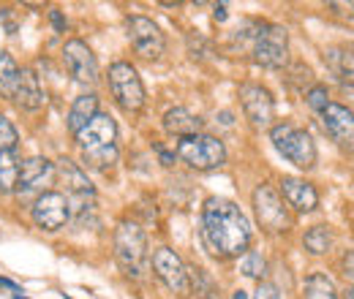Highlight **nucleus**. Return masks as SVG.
<instances>
[{"label": "nucleus", "mask_w": 354, "mask_h": 299, "mask_svg": "<svg viewBox=\"0 0 354 299\" xmlns=\"http://www.w3.org/2000/svg\"><path fill=\"white\" fill-rule=\"evenodd\" d=\"M109 90H112L115 104L123 112H139L147 101L145 98V85H142L136 68L126 60H118V63L109 66Z\"/></svg>", "instance_id": "6e6552de"}, {"label": "nucleus", "mask_w": 354, "mask_h": 299, "mask_svg": "<svg viewBox=\"0 0 354 299\" xmlns=\"http://www.w3.org/2000/svg\"><path fill=\"white\" fill-rule=\"evenodd\" d=\"M115 258L120 264V269L129 275V278H142L145 269H147V237L142 231L139 223L133 220H120L118 229H115Z\"/></svg>", "instance_id": "7ed1b4c3"}, {"label": "nucleus", "mask_w": 354, "mask_h": 299, "mask_svg": "<svg viewBox=\"0 0 354 299\" xmlns=\"http://www.w3.org/2000/svg\"><path fill=\"white\" fill-rule=\"evenodd\" d=\"M74 139L82 150L85 164L93 169H109L118 161V123L109 115L98 112Z\"/></svg>", "instance_id": "f03ea898"}, {"label": "nucleus", "mask_w": 354, "mask_h": 299, "mask_svg": "<svg viewBox=\"0 0 354 299\" xmlns=\"http://www.w3.org/2000/svg\"><path fill=\"white\" fill-rule=\"evenodd\" d=\"M49 19H52V25H55V30H57V33H63V30H66V25H68V22L63 19V14H60V11H49Z\"/></svg>", "instance_id": "7c9ffc66"}, {"label": "nucleus", "mask_w": 354, "mask_h": 299, "mask_svg": "<svg viewBox=\"0 0 354 299\" xmlns=\"http://www.w3.org/2000/svg\"><path fill=\"white\" fill-rule=\"evenodd\" d=\"M344 269H346L349 278H354V251H349V253L344 256Z\"/></svg>", "instance_id": "2f4dec72"}, {"label": "nucleus", "mask_w": 354, "mask_h": 299, "mask_svg": "<svg viewBox=\"0 0 354 299\" xmlns=\"http://www.w3.org/2000/svg\"><path fill=\"white\" fill-rule=\"evenodd\" d=\"M202 237L218 258L243 256L251 245V223L234 202L210 196L202 207Z\"/></svg>", "instance_id": "f257e3e1"}, {"label": "nucleus", "mask_w": 354, "mask_h": 299, "mask_svg": "<svg viewBox=\"0 0 354 299\" xmlns=\"http://www.w3.org/2000/svg\"><path fill=\"white\" fill-rule=\"evenodd\" d=\"M270 139L275 144V150L295 164L297 169H313L316 166V144L306 131L295 128L289 123H278L270 128Z\"/></svg>", "instance_id": "423d86ee"}, {"label": "nucleus", "mask_w": 354, "mask_h": 299, "mask_svg": "<svg viewBox=\"0 0 354 299\" xmlns=\"http://www.w3.org/2000/svg\"><path fill=\"white\" fill-rule=\"evenodd\" d=\"M319 115H322L324 131H327L344 150L354 153V112H349V109L341 106V104H333V101H330Z\"/></svg>", "instance_id": "2eb2a0df"}, {"label": "nucleus", "mask_w": 354, "mask_h": 299, "mask_svg": "<svg viewBox=\"0 0 354 299\" xmlns=\"http://www.w3.org/2000/svg\"><path fill=\"white\" fill-rule=\"evenodd\" d=\"M254 213H257L259 226H262L265 231H270V234L286 231L289 223H292L283 199L278 196V191H275L272 185H259V188L254 191Z\"/></svg>", "instance_id": "9d476101"}, {"label": "nucleus", "mask_w": 354, "mask_h": 299, "mask_svg": "<svg viewBox=\"0 0 354 299\" xmlns=\"http://www.w3.org/2000/svg\"><path fill=\"white\" fill-rule=\"evenodd\" d=\"M55 174L63 180L66 185V202H68V215L77 218L80 223H85L93 210H95V188L88 180V174L80 169L74 161L63 158L55 164Z\"/></svg>", "instance_id": "20e7f679"}, {"label": "nucleus", "mask_w": 354, "mask_h": 299, "mask_svg": "<svg viewBox=\"0 0 354 299\" xmlns=\"http://www.w3.org/2000/svg\"><path fill=\"white\" fill-rule=\"evenodd\" d=\"M303 294H306V299H338V289L324 272H313L306 278Z\"/></svg>", "instance_id": "b1692460"}, {"label": "nucleus", "mask_w": 354, "mask_h": 299, "mask_svg": "<svg viewBox=\"0 0 354 299\" xmlns=\"http://www.w3.org/2000/svg\"><path fill=\"white\" fill-rule=\"evenodd\" d=\"M234 299H248V294L245 291H234Z\"/></svg>", "instance_id": "f704fd0d"}, {"label": "nucleus", "mask_w": 354, "mask_h": 299, "mask_svg": "<svg viewBox=\"0 0 354 299\" xmlns=\"http://www.w3.org/2000/svg\"><path fill=\"white\" fill-rule=\"evenodd\" d=\"M251 55L265 68H283L286 60H289V33H286V28L262 22L254 41H251Z\"/></svg>", "instance_id": "0eeeda50"}, {"label": "nucleus", "mask_w": 354, "mask_h": 299, "mask_svg": "<svg viewBox=\"0 0 354 299\" xmlns=\"http://www.w3.org/2000/svg\"><path fill=\"white\" fill-rule=\"evenodd\" d=\"M338 299H354V286H352V289H346V291H344Z\"/></svg>", "instance_id": "72a5a7b5"}, {"label": "nucleus", "mask_w": 354, "mask_h": 299, "mask_svg": "<svg viewBox=\"0 0 354 299\" xmlns=\"http://www.w3.org/2000/svg\"><path fill=\"white\" fill-rule=\"evenodd\" d=\"M188 286L196 291L199 299H223L221 286H218L202 267H188Z\"/></svg>", "instance_id": "5701e85b"}, {"label": "nucleus", "mask_w": 354, "mask_h": 299, "mask_svg": "<svg viewBox=\"0 0 354 299\" xmlns=\"http://www.w3.org/2000/svg\"><path fill=\"white\" fill-rule=\"evenodd\" d=\"M95 115H98V95H95V93L80 95V98L74 101V106H71L68 117H66V120H68L66 126H68V131L77 136V133L85 128V126H88Z\"/></svg>", "instance_id": "aec40b11"}, {"label": "nucleus", "mask_w": 354, "mask_h": 299, "mask_svg": "<svg viewBox=\"0 0 354 299\" xmlns=\"http://www.w3.org/2000/svg\"><path fill=\"white\" fill-rule=\"evenodd\" d=\"M17 82H19V66L14 63V57L8 52H0V95L14 101Z\"/></svg>", "instance_id": "393cba45"}, {"label": "nucleus", "mask_w": 354, "mask_h": 299, "mask_svg": "<svg viewBox=\"0 0 354 299\" xmlns=\"http://www.w3.org/2000/svg\"><path fill=\"white\" fill-rule=\"evenodd\" d=\"M240 272L245 275V278H254V280H262L267 272V261L262 253H257V251H245L243 253V261H240Z\"/></svg>", "instance_id": "bb28decb"}, {"label": "nucleus", "mask_w": 354, "mask_h": 299, "mask_svg": "<svg viewBox=\"0 0 354 299\" xmlns=\"http://www.w3.org/2000/svg\"><path fill=\"white\" fill-rule=\"evenodd\" d=\"M303 245H306V251L313 253V256H324V253H330V248H333V231H330L327 226H313V229L306 231Z\"/></svg>", "instance_id": "a878e982"}, {"label": "nucleus", "mask_w": 354, "mask_h": 299, "mask_svg": "<svg viewBox=\"0 0 354 299\" xmlns=\"http://www.w3.org/2000/svg\"><path fill=\"white\" fill-rule=\"evenodd\" d=\"M17 142H19V133L14 128V123L0 115V153L3 150H17Z\"/></svg>", "instance_id": "cd10ccee"}, {"label": "nucleus", "mask_w": 354, "mask_h": 299, "mask_svg": "<svg viewBox=\"0 0 354 299\" xmlns=\"http://www.w3.org/2000/svg\"><path fill=\"white\" fill-rule=\"evenodd\" d=\"M254 299H281V294H278V289H275L272 283H259Z\"/></svg>", "instance_id": "c756f323"}, {"label": "nucleus", "mask_w": 354, "mask_h": 299, "mask_svg": "<svg viewBox=\"0 0 354 299\" xmlns=\"http://www.w3.org/2000/svg\"><path fill=\"white\" fill-rule=\"evenodd\" d=\"M153 269L158 275V280L175 291V294H188L191 286H188V267L183 264V258L177 256L172 248L161 245L153 251Z\"/></svg>", "instance_id": "f8f14e48"}, {"label": "nucleus", "mask_w": 354, "mask_h": 299, "mask_svg": "<svg viewBox=\"0 0 354 299\" xmlns=\"http://www.w3.org/2000/svg\"><path fill=\"white\" fill-rule=\"evenodd\" d=\"M126 30H129V41H131L133 52L145 60H158L167 49V39L161 33V28L142 14H129L126 17Z\"/></svg>", "instance_id": "1a4fd4ad"}, {"label": "nucleus", "mask_w": 354, "mask_h": 299, "mask_svg": "<svg viewBox=\"0 0 354 299\" xmlns=\"http://www.w3.org/2000/svg\"><path fill=\"white\" fill-rule=\"evenodd\" d=\"M240 104L251 126L257 128H270L275 120V101L272 93L262 85H243L240 87Z\"/></svg>", "instance_id": "4468645a"}, {"label": "nucleus", "mask_w": 354, "mask_h": 299, "mask_svg": "<svg viewBox=\"0 0 354 299\" xmlns=\"http://www.w3.org/2000/svg\"><path fill=\"white\" fill-rule=\"evenodd\" d=\"M164 128L169 131L172 136H177V139H183V136L199 133L202 120H199L196 115H191L185 106H175V109H169V112L164 115Z\"/></svg>", "instance_id": "6ab92c4d"}, {"label": "nucleus", "mask_w": 354, "mask_h": 299, "mask_svg": "<svg viewBox=\"0 0 354 299\" xmlns=\"http://www.w3.org/2000/svg\"><path fill=\"white\" fill-rule=\"evenodd\" d=\"M33 223L39 226V229H44V231H60L68 220H71V215H68V202H66V196L63 193H57V191H44V193H39V199L33 202Z\"/></svg>", "instance_id": "ddd939ff"}, {"label": "nucleus", "mask_w": 354, "mask_h": 299, "mask_svg": "<svg viewBox=\"0 0 354 299\" xmlns=\"http://www.w3.org/2000/svg\"><path fill=\"white\" fill-rule=\"evenodd\" d=\"M324 60L330 66V71L344 82V85H354V55L344 46H330L324 52Z\"/></svg>", "instance_id": "412c9836"}, {"label": "nucleus", "mask_w": 354, "mask_h": 299, "mask_svg": "<svg viewBox=\"0 0 354 299\" xmlns=\"http://www.w3.org/2000/svg\"><path fill=\"white\" fill-rule=\"evenodd\" d=\"M216 19H218V22L226 19V3H218V6H216Z\"/></svg>", "instance_id": "473e14b6"}, {"label": "nucleus", "mask_w": 354, "mask_h": 299, "mask_svg": "<svg viewBox=\"0 0 354 299\" xmlns=\"http://www.w3.org/2000/svg\"><path fill=\"white\" fill-rule=\"evenodd\" d=\"M63 66L82 85H95L98 82V60L82 39H68L63 44Z\"/></svg>", "instance_id": "9b49d317"}, {"label": "nucleus", "mask_w": 354, "mask_h": 299, "mask_svg": "<svg viewBox=\"0 0 354 299\" xmlns=\"http://www.w3.org/2000/svg\"><path fill=\"white\" fill-rule=\"evenodd\" d=\"M55 180V164L46 161V158H28L22 161V169H19V180H17V196H30L36 191L44 193V185H49Z\"/></svg>", "instance_id": "dca6fc26"}, {"label": "nucleus", "mask_w": 354, "mask_h": 299, "mask_svg": "<svg viewBox=\"0 0 354 299\" xmlns=\"http://www.w3.org/2000/svg\"><path fill=\"white\" fill-rule=\"evenodd\" d=\"M14 299H28V297H22V294H14Z\"/></svg>", "instance_id": "c9c22d12"}, {"label": "nucleus", "mask_w": 354, "mask_h": 299, "mask_svg": "<svg viewBox=\"0 0 354 299\" xmlns=\"http://www.w3.org/2000/svg\"><path fill=\"white\" fill-rule=\"evenodd\" d=\"M281 193H283L286 204L295 207L297 213H313L319 207L316 188L306 180H300V177H283L281 180Z\"/></svg>", "instance_id": "f3484780"}, {"label": "nucleus", "mask_w": 354, "mask_h": 299, "mask_svg": "<svg viewBox=\"0 0 354 299\" xmlns=\"http://www.w3.org/2000/svg\"><path fill=\"white\" fill-rule=\"evenodd\" d=\"M14 101L22 106V109H41L46 101L44 87L41 79L36 77L33 68H19V82H17V93H14Z\"/></svg>", "instance_id": "a211bd4d"}, {"label": "nucleus", "mask_w": 354, "mask_h": 299, "mask_svg": "<svg viewBox=\"0 0 354 299\" xmlns=\"http://www.w3.org/2000/svg\"><path fill=\"white\" fill-rule=\"evenodd\" d=\"M306 101H308V106L313 112H322V109L330 104V93H327L324 85H313L308 93H306Z\"/></svg>", "instance_id": "c85d7f7f"}, {"label": "nucleus", "mask_w": 354, "mask_h": 299, "mask_svg": "<svg viewBox=\"0 0 354 299\" xmlns=\"http://www.w3.org/2000/svg\"><path fill=\"white\" fill-rule=\"evenodd\" d=\"M66 299H71V297H66Z\"/></svg>", "instance_id": "e433bc0d"}, {"label": "nucleus", "mask_w": 354, "mask_h": 299, "mask_svg": "<svg viewBox=\"0 0 354 299\" xmlns=\"http://www.w3.org/2000/svg\"><path fill=\"white\" fill-rule=\"evenodd\" d=\"M175 155L191 169L196 171H213L221 169L226 164V147L221 139L210 136V133H194V136H183L177 139Z\"/></svg>", "instance_id": "39448f33"}, {"label": "nucleus", "mask_w": 354, "mask_h": 299, "mask_svg": "<svg viewBox=\"0 0 354 299\" xmlns=\"http://www.w3.org/2000/svg\"><path fill=\"white\" fill-rule=\"evenodd\" d=\"M19 169H22V161L17 150H3L0 153V193H14Z\"/></svg>", "instance_id": "4be33fe9"}]
</instances>
